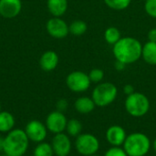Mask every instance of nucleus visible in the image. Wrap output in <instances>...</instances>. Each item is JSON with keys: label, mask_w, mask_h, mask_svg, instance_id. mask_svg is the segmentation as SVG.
<instances>
[{"label": "nucleus", "mask_w": 156, "mask_h": 156, "mask_svg": "<svg viewBox=\"0 0 156 156\" xmlns=\"http://www.w3.org/2000/svg\"><path fill=\"white\" fill-rule=\"evenodd\" d=\"M143 46L141 42L133 37H122L113 45L112 53L116 60L125 65L133 64L142 58Z\"/></svg>", "instance_id": "obj_1"}, {"label": "nucleus", "mask_w": 156, "mask_h": 156, "mask_svg": "<svg viewBox=\"0 0 156 156\" xmlns=\"http://www.w3.org/2000/svg\"><path fill=\"white\" fill-rule=\"evenodd\" d=\"M29 146V139L25 131L13 129L4 138L3 152L10 156H23Z\"/></svg>", "instance_id": "obj_2"}, {"label": "nucleus", "mask_w": 156, "mask_h": 156, "mask_svg": "<svg viewBox=\"0 0 156 156\" xmlns=\"http://www.w3.org/2000/svg\"><path fill=\"white\" fill-rule=\"evenodd\" d=\"M151 141L143 133H133L127 135L123 150L128 156H145L150 151Z\"/></svg>", "instance_id": "obj_3"}, {"label": "nucleus", "mask_w": 156, "mask_h": 156, "mask_svg": "<svg viewBox=\"0 0 156 156\" xmlns=\"http://www.w3.org/2000/svg\"><path fill=\"white\" fill-rule=\"evenodd\" d=\"M124 106L126 112L131 116L140 118L148 113L150 110V101L144 93L135 91L127 96Z\"/></svg>", "instance_id": "obj_4"}, {"label": "nucleus", "mask_w": 156, "mask_h": 156, "mask_svg": "<svg viewBox=\"0 0 156 156\" xmlns=\"http://www.w3.org/2000/svg\"><path fill=\"white\" fill-rule=\"evenodd\" d=\"M118 89L111 82L98 84L92 90L91 98L96 106L103 108L112 104L117 98Z\"/></svg>", "instance_id": "obj_5"}, {"label": "nucleus", "mask_w": 156, "mask_h": 156, "mask_svg": "<svg viewBox=\"0 0 156 156\" xmlns=\"http://www.w3.org/2000/svg\"><path fill=\"white\" fill-rule=\"evenodd\" d=\"M75 147L77 152L81 155H94L100 149V142L91 133H80L76 138Z\"/></svg>", "instance_id": "obj_6"}, {"label": "nucleus", "mask_w": 156, "mask_h": 156, "mask_svg": "<svg viewBox=\"0 0 156 156\" xmlns=\"http://www.w3.org/2000/svg\"><path fill=\"white\" fill-rule=\"evenodd\" d=\"M90 83L91 81L89 78V75L80 70L72 71L66 78V84L73 92L80 93L88 90Z\"/></svg>", "instance_id": "obj_7"}, {"label": "nucleus", "mask_w": 156, "mask_h": 156, "mask_svg": "<svg viewBox=\"0 0 156 156\" xmlns=\"http://www.w3.org/2000/svg\"><path fill=\"white\" fill-rule=\"evenodd\" d=\"M25 133L29 139V141H32L34 143H42L47 137L48 129L46 127V124L41 122L37 120H32L30 121L25 128Z\"/></svg>", "instance_id": "obj_8"}, {"label": "nucleus", "mask_w": 156, "mask_h": 156, "mask_svg": "<svg viewBox=\"0 0 156 156\" xmlns=\"http://www.w3.org/2000/svg\"><path fill=\"white\" fill-rule=\"evenodd\" d=\"M68 120L63 112L54 111L50 112L46 118V127L50 133L57 134L63 133L66 130Z\"/></svg>", "instance_id": "obj_9"}, {"label": "nucleus", "mask_w": 156, "mask_h": 156, "mask_svg": "<svg viewBox=\"0 0 156 156\" xmlns=\"http://www.w3.org/2000/svg\"><path fill=\"white\" fill-rule=\"evenodd\" d=\"M46 28H47L48 33L52 37L58 38V39L65 38L69 33L68 24L60 17L54 16L53 18H50L47 22Z\"/></svg>", "instance_id": "obj_10"}, {"label": "nucleus", "mask_w": 156, "mask_h": 156, "mask_svg": "<svg viewBox=\"0 0 156 156\" xmlns=\"http://www.w3.org/2000/svg\"><path fill=\"white\" fill-rule=\"evenodd\" d=\"M54 154L57 156H68L71 152V142L69 135L60 133L54 135L51 142Z\"/></svg>", "instance_id": "obj_11"}, {"label": "nucleus", "mask_w": 156, "mask_h": 156, "mask_svg": "<svg viewBox=\"0 0 156 156\" xmlns=\"http://www.w3.org/2000/svg\"><path fill=\"white\" fill-rule=\"evenodd\" d=\"M21 0H0V16L5 18H14L21 11Z\"/></svg>", "instance_id": "obj_12"}, {"label": "nucleus", "mask_w": 156, "mask_h": 156, "mask_svg": "<svg viewBox=\"0 0 156 156\" xmlns=\"http://www.w3.org/2000/svg\"><path fill=\"white\" fill-rule=\"evenodd\" d=\"M127 134L125 130L120 125H112L108 128L106 132V139L108 143L112 146L123 145L126 140Z\"/></svg>", "instance_id": "obj_13"}, {"label": "nucleus", "mask_w": 156, "mask_h": 156, "mask_svg": "<svg viewBox=\"0 0 156 156\" xmlns=\"http://www.w3.org/2000/svg\"><path fill=\"white\" fill-rule=\"evenodd\" d=\"M58 64V56L55 51L48 50L42 54L39 59L40 68L45 71L54 70Z\"/></svg>", "instance_id": "obj_14"}, {"label": "nucleus", "mask_w": 156, "mask_h": 156, "mask_svg": "<svg viewBox=\"0 0 156 156\" xmlns=\"http://www.w3.org/2000/svg\"><path fill=\"white\" fill-rule=\"evenodd\" d=\"M74 107H75V110L79 113L88 114V113H90L94 110L96 105L92 98L84 96V97H80L79 99L76 100L74 103Z\"/></svg>", "instance_id": "obj_15"}, {"label": "nucleus", "mask_w": 156, "mask_h": 156, "mask_svg": "<svg viewBox=\"0 0 156 156\" xmlns=\"http://www.w3.org/2000/svg\"><path fill=\"white\" fill-rule=\"evenodd\" d=\"M48 9L55 17L62 16L68 9V0H48Z\"/></svg>", "instance_id": "obj_16"}, {"label": "nucleus", "mask_w": 156, "mask_h": 156, "mask_svg": "<svg viewBox=\"0 0 156 156\" xmlns=\"http://www.w3.org/2000/svg\"><path fill=\"white\" fill-rule=\"evenodd\" d=\"M142 58L149 65H156V42L147 41L143 46Z\"/></svg>", "instance_id": "obj_17"}, {"label": "nucleus", "mask_w": 156, "mask_h": 156, "mask_svg": "<svg viewBox=\"0 0 156 156\" xmlns=\"http://www.w3.org/2000/svg\"><path fill=\"white\" fill-rule=\"evenodd\" d=\"M15 118L9 112H0V133H9L14 129Z\"/></svg>", "instance_id": "obj_18"}, {"label": "nucleus", "mask_w": 156, "mask_h": 156, "mask_svg": "<svg viewBox=\"0 0 156 156\" xmlns=\"http://www.w3.org/2000/svg\"><path fill=\"white\" fill-rule=\"evenodd\" d=\"M69 29L70 34L76 37H80L86 33L88 29V26L85 21L78 19V20H74L71 22V24L69 26Z\"/></svg>", "instance_id": "obj_19"}, {"label": "nucleus", "mask_w": 156, "mask_h": 156, "mask_svg": "<svg viewBox=\"0 0 156 156\" xmlns=\"http://www.w3.org/2000/svg\"><path fill=\"white\" fill-rule=\"evenodd\" d=\"M122 38L121 31L115 27H109L104 32V39L110 45L116 44Z\"/></svg>", "instance_id": "obj_20"}, {"label": "nucleus", "mask_w": 156, "mask_h": 156, "mask_svg": "<svg viewBox=\"0 0 156 156\" xmlns=\"http://www.w3.org/2000/svg\"><path fill=\"white\" fill-rule=\"evenodd\" d=\"M66 131L71 137H78L82 131V124L77 119H70L67 122Z\"/></svg>", "instance_id": "obj_21"}, {"label": "nucleus", "mask_w": 156, "mask_h": 156, "mask_svg": "<svg viewBox=\"0 0 156 156\" xmlns=\"http://www.w3.org/2000/svg\"><path fill=\"white\" fill-rule=\"evenodd\" d=\"M54 152L51 144L42 142L37 144L36 148L34 149L33 156H53Z\"/></svg>", "instance_id": "obj_22"}, {"label": "nucleus", "mask_w": 156, "mask_h": 156, "mask_svg": "<svg viewBox=\"0 0 156 156\" xmlns=\"http://www.w3.org/2000/svg\"><path fill=\"white\" fill-rule=\"evenodd\" d=\"M105 5L111 9L122 11L129 7L132 0H103Z\"/></svg>", "instance_id": "obj_23"}, {"label": "nucleus", "mask_w": 156, "mask_h": 156, "mask_svg": "<svg viewBox=\"0 0 156 156\" xmlns=\"http://www.w3.org/2000/svg\"><path fill=\"white\" fill-rule=\"evenodd\" d=\"M91 82L101 83L104 79V71L101 69H92L88 74Z\"/></svg>", "instance_id": "obj_24"}, {"label": "nucleus", "mask_w": 156, "mask_h": 156, "mask_svg": "<svg viewBox=\"0 0 156 156\" xmlns=\"http://www.w3.org/2000/svg\"><path fill=\"white\" fill-rule=\"evenodd\" d=\"M144 10L149 16L156 18V0H145Z\"/></svg>", "instance_id": "obj_25"}, {"label": "nucleus", "mask_w": 156, "mask_h": 156, "mask_svg": "<svg viewBox=\"0 0 156 156\" xmlns=\"http://www.w3.org/2000/svg\"><path fill=\"white\" fill-rule=\"evenodd\" d=\"M104 156H128L127 154L125 153V151L123 149H122L121 147L118 146H112V148H110L106 153Z\"/></svg>", "instance_id": "obj_26"}, {"label": "nucleus", "mask_w": 156, "mask_h": 156, "mask_svg": "<svg viewBox=\"0 0 156 156\" xmlns=\"http://www.w3.org/2000/svg\"><path fill=\"white\" fill-rule=\"evenodd\" d=\"M68 105H69L68 101L65 99H60L59 101H58L57 105H56L57 106V111L63 112L68 109Z\"/></svg>", "instance_id": "obj_27"}, {"label": "nucleus", "mask_w": 156, "mask_h": 156, "mask_svg": "<svg viewBox=\"0 0 156 156\" xmlns=\"http://www.w3.org/2000/svg\"><path fill=\"white\" fill-rule=\"evenodd\" d=\"M123 92L125 95L129 96L133 93L135 92V90H134V87L132 85V84H126L124 87H123Z\"/></svg>", "instance_id": "obj_28"}, {"label": "nucleus", "mask_w": 156, "mask_h": 156, "mask_svg": "<svg viewBox=\"0 0 156 156\" xmlns=\"http://www.w3.org/2000/svg\"><path fill=\"white\" fill-rule=\"evenodd\" d=\"M147 37H148V41L156 42V28H152V29L148 32Z\"/></svg>", "instance_id": "obj_29"}, {"label": "nucleus", "mask_w": 156, "mask_h": 156, "mask_svg": "<svg viewBox=\"0 0 156 156\" xmlns=\"http://www.w3.org/2000/svg\"><path fill=\"white\" fill-rule=\"evenodd\" d=\"M125 67H126V65L124 64V63H122V62H121V61H118V60H116V63H115V69H117V70H123L124 69H125Z\"/></svg>", "instance_id": "obj_30"}, {"label": "nucleus", "mask_w": 156, "mask_h": 156, "mask_svg": "<svg viewBox=\"0 0 156 156\" xmlns=\"http://www.w3.org/2000/svg\"><path fill=\"white\" fill-rule=\"evenodd\" d=\"M4 148V138L0 136V152L3 151Z\"/></svg>", "instance_id": "obj_31"}, {"label": "nucleus", "mask_w": 156, "mask_h": 156, "mask_svg": "<svg viewBox=\"0 0 156 156\" xmlns=\"http://www.w3.org/2000/svg\"><path fill=\"white\" fill-rule=\"evenodd\" d=\"M153 147H154V150L155 151L156 153V139L154 141V143H153Z\"/></svg>", "instance_id": "obj_32"}, {"label": "nucleus", "mask_w": 156, "mask_h": 156, "mask_svg": "<svg viewBox=\"0 0 156 156\" xmlns=\"http://www.w3.org/2000/svg\"><path fill=\"white\" fill-rule=\"evenodd\" d=\"M1 156H10V155H7V154H5L4 155H1Z\"/></svg>", "instance_id": "obj_33"}, {"label": "nucleus", "mask_w": 156, "mask_h": 156, "mask_svg": "<svg viewBox=\"0 0 156 156\" xmlns=\"http://www.w3.org/2000/svg\"><path fill=\"white\" fill-rule=\"evenodd\" d=\"M0 112H1V104H0Z\"/></svg>", "instance_id": "obj_34"}, {"label": "nucleus", "mask_w": 156, "mask_h": 156, "mask_svg": "<svg viewBox=\"0 0 156 156\" xmlns=\"http://www.w3.org/2000/svg\"><path fill=\"white\" fill-rule=\"evenodd\" d=\"M90 156H99V155H96V154H94V155H90Z\"/></svg>", "instance_id": "obj_35"}, {"label": "nucleus", "mask_w": 156, "mask_h": 156, "mask_svg": "<svg viewBox=\"0 0 156 156\" xmlns=\"http://www.w3.org/2000/svg\"><path fill=\"white\" fill-rule=\"evenodd\" d=\"M0 156H1V155H0Z\"/></svg>", "instance_id": "obj_36"}]
</instances>
